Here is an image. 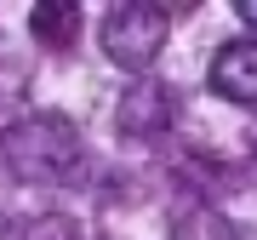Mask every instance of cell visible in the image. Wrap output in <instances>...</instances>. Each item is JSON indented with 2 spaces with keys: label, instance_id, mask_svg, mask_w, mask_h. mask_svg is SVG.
<instances>
[{
  "label": "cell",
  "instance_id": "6",
  "mask_svg": "<svg viewBox=\"0 0 257 240\" xmlns=\"http://www.w3.org/2000/svg\"><path fill=\"white\" fill-rule=\"evenodd\" d=\"M172 240H240V229L217 212V206H189V212L172 223Z\"/></svg>",
  "mask_w": 257,
  "mask_h": 240
},
{
  "label": "cell",
  "instance_id": "1",
  "mask_svg": "<svg viewBox=\"0 0 257 240\" xmlns=\"http://www.w3.org/2000/svg\"><path fill=\"white\" fill-rule=\"evenodd\" d=\"M6 166L23 183H80L86 177V143L63 114H29L0 138Z\"/></svg>",
  "mask_w": 257,
  "mask_h": 240
},
{
  "label": "cell",
  "instance_id": "5",
  "mask_svg": "<svg viewBox=\"0 0 257 240\" xmlns=\"http://www.w3.org/2000/svg\"><path fill=\"white\" fill-rule=\"evenodd\" d=\"M29 29H35V40L69 52L74 46V29H80V6H74V0H40V6L29 12Z\"/></svg>",
  "mask_w": 257,
  "mask_h": 240
},
{
  "label": "cell",
  "instance_id": "7",
  "mask_svg": "<svg viewBox=\"0 0 257 240\" xmlns=\"http://www.w3.org/2000/svg\"><path fill=\"white\" fill-rule=\"evenodd\" d=\"M234 12H240V23H246V29H257V0H240Z\"/></svg>",
  "mask_w": 257,
  "mask_h": 240
},
{
  "label": "cell",
  "instance_id": "8",
  "mask_svg": "<svg viewBox=\"0 0 257 240\" xmlns=\"http://www.w3.org/2000/svg\"><path fill=\"white\" fill-rule=\"evenodd\" d=\"M251 160H257V149H251Z\"/></svg>",
  "mask_w": 257,
  "mask_h": 240
},
{
  "label": "cell",
  "instance_id": "4",
  "mask_svg": "<svg viewBox=\"0 0 257 240\" xmlns=\"http://www.w3.org/2000/svg\"><path fill=\"white\" fill-rule=\"evenodd\" d=\"M211 92L223 103H240V109H257V40H229L217 57H211Z\"/></svg>",
  "mask_w": 257,
  "mask_h": 240
},
{
  "label": "cell",
  "instance_id": "3",
  "mask_svg": "<svg viewBox=\"0 0 257 240\" xmlns=\"http://www.w3.org/2000/svg\"><path fill=\"white\" fill-rule=\"evenodd\" d=\"M172 114H177L172 92H166L160 80H138V86H126V97H120L114 126L126 132V138H166V132H172Z\"/></svg>",
  "mask_w": 257,
  "mask_h": 240
},
{
  "label": "cell",
  "instance_id": "2",
  "mask_svg": "<svg viewBox=\"0 0 257 240\" xmlns=\"http://www.w3.org/2000/svg\"><path fill=\"white\" fill-rule=\"evenodd\" d=\"M166 29H172V18H166L160 6H138V0H126V6H109V12H103L97 46H103L109 63L143 74V69L160 57V46H166Z\"/></svg>",
  "mask_w": 257,
  "mask_h": 240
}]
</instances>
